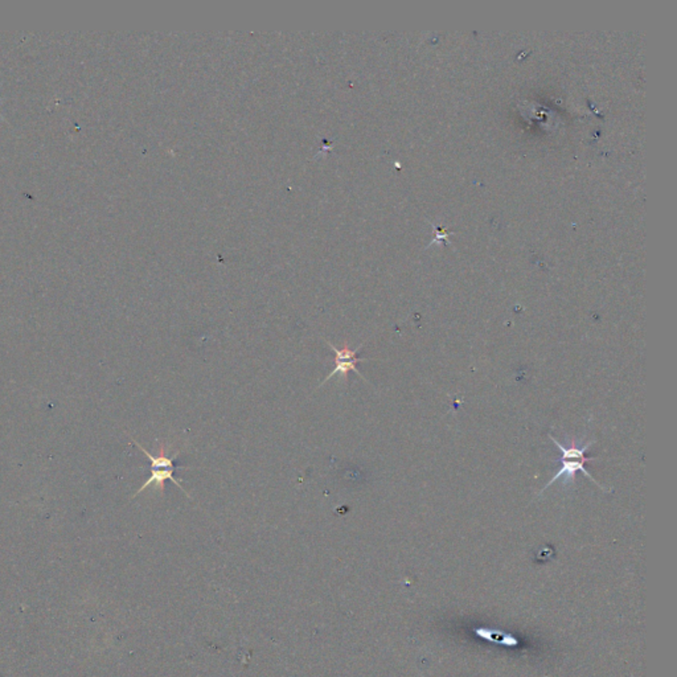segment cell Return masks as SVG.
Segmentation results:
<instances>
[{
	"label": "cell",
	"instance_id": "2",
	"mask_svg": "<svg viewBox=\"0 0 677 677\" xmlns=\"http://www.w3.org/2000/svg\"><path fill=\"white\" fill-rule=\"evenodd\" d=\"M175 468H157V470H151V477L147 479V482L143 483V486L141 489H138L135 494L133 495V498H136L139 494H142L147 487L150 486H155L156 489H159L160 495H165V489H166V482L169 480L171 483H174L175 486H178L179 489H181V492L186 494V496L191 499L188 492L186 489L181 487V479H178L175 477Z\"/></svg>",
	"mask_w": 677,
	"mask_h": 677
},
{
	"label": "cell",
	"instance_id": "3",
	"mask_svg": "<svg viewBox=\"0 0 677 677\" xmlns=\"http://www.w3.org/2000/svg\"><path fill=\"white\" fill-rule=\"evenodd\" d=\"M588 462V460H581V459H562L561 460V468L558 470V472L555 474V477H552V480L545 486V489L550 487L552 484H555V482L560 479V477H565V483H570V480H574L576 479V474L578 471H582L586 477L591 479L593 483H595L598 487L602 489H606L603 486H600V483L593 477V475H590L588 471L585 470V463Z\"/></svg>",
	"mask_w": 677,
	"mask_h": 677
},
{
	"label": "cell",
	"instance_id": "1",
	"mask_svg": "<svg viewBox=\"0 0 677 677\" xmlns=\"http://www.w3.org/2000/svg\"><path fill=\"white\" fill-rule=\"evenodd\" d=\"M327 344L333 349V352L335 354V368H333V372L330 373V376H327L325 380H323L321 387H323L328 380H331V378H333V376H336V375H340L345 382H348V375H349L351 370L355 372L356 375L360 376L363 380H366L364 376H361V373L359 372V369H357V366H356L359 363H361V361H368V359L357 357V354H359V351L363 348V344L359 345L356 349H351L347 342H345L344 347H343L342 349L336 348V347H335L333 343H330L328 340H327ZM321 387H319V388H321Z\"/></svg>",
	"mask_w": 677,
	"mask_h": 677
},
{
	"label": "cell",
	"instance_id": "4",
	"mask_svg": "<svg viewBox=\"0 0 677 677\" xmlns=\"http://www.w3.org/2000/svg\"><path fill=\"white\" fill-rule=\"evenodd\" d=\"M131 441H133V444H136V446H138V447L141 449V451H142V453H143V454H145V456H147V458H148V460H150V463H151V470H157V468H175V470H189V467L178 466V465L175 463V460H176V456H178L179 451H176V453H175L174 456H171V458H168V456H167L166 444H159V454H157V456H153V454H150V453H148V451L146 450L145 447H143L142 444H138V442H136V441H135L134 438H131Z\"/></svg>",
	"mask_w": 677,
	"mask_h": 677
},
{
	"label": "cell",
	"instance_id": "5",
	"mask_svg": "<svg viewBox=\"0 0 677 677\" xmlns=\"http://www.w3.org/2000/svg\"><path fill=\"white\" fill-rule=\"evenodd\" d=\"M0 117H1V112H0Z\"/></svg>",
	"mask_w": 677,
	"mask_h": 677
}]
</instances>
